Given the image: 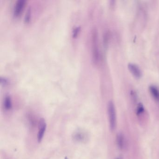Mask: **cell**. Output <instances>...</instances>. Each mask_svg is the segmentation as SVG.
I'll use <instances>...</instances> for the list:
<instances>
[{
    "instance_id": "cell-6",
    "label": "cell",
    "mask_w": 159,
    "mask_h": 159,
    "mask_svg": "<svg viewBox=\"0 0 159 159\" xmlns=\"http://www.w3.org/2000/svg\"><path fill=\"white\" fill-rule=\"evenodd\" d=\"M25 0H17L16 2L14 8L13 12L15 16H17L20 15L25 7Z\"/></svg>"
},
{
    "instance_id": "cell-12",
    "label": "cell",
    "mask_w": 159,
    "mask_h": 159,
    "mask_svg": "<svg viewBox=\"0 0 159 159\" xmlns=\"http://www.w3.org/2000/svg\"><path fill=\"white\" fill-rule=\"evenodd\" d=\"M80 29V26H77L74 29L72 32V37L73 38H76L77 37Z\"/></svg>"
},
{
    "instance_id": "cell-1",
    "label": "cell",
    "mask_w": 159,
    "mask_h": 159,
    "mask_svg": "<svg viewBox=\"0 0 159 159\" xmlns=\"http://www.w3.org/2000/svg\"><path fill=\"white\" fill-rule=\"evenodd\" d=\"M92 55L94 63H98L100 58V53L98 43V35L96 29H93L92 33Z\"/></svg>"
},
{
    "instance_id": "cell-11",
    "label": "cell",
    "mask_w": 159,
    "mask_h": 159,
    "mask_svg": "<svg viewBox=\"0 0 159 159\" xmlns=\"http://www.w3.org/2000/svg\"><path fill=\"white\" fill-rule=\"evenodd\" d=\"M30 16H31V8L30 7L28 8L26 12L25 16V22L28 23L30 21Z\"/></svg>"
},
{
    "instance_id": "cell-5",
    "label": "cell",
    "mask_w": 159,
    "mask_h": 159,
    "mask_svg": "<svg viewBox=\"0 0 159 159\" xmlns=\"http://www.w3.org/2000/svg\"><path fill=\"white\" fill-rule=\"evenodd\" d=\"M128 68L131 74L137 79H139L142 76L141 70L137 65L134 64H130L128 65Z\"/></svg>"
},
{
    "instance_id": "cell-9",
    "label": "cell",
    "mask_w": 159,
    "mask_h": 159,
    "mask_svg": "<svg viewBox=\"0 0 159 159\" xmlns=\"http://www.w3.org/2000/svg\"><path fill=\"white\" fill-rule=\"evenodd\" d=\"M4 108L6 110H10L12 108V101L10 96H5L4 99Z\"/></svg>"
},
{
    "instance_id": "cell-7",
    "label": "cell",
    "mask_w": 159,
    "mask_h": 159,
    "mask_svg": "<svg viewBox=\"0 0 159 159\" xmlns=\"http://www.w3.org/2000/svg\"><path fill=\"white\" fill-rule=\"evenodd\" d=\"M116 143L120 149L123 150L125 147V138L123 133H119L116 136Z\"/></svg>"
},
{
    "instance_id": "cell-10",
    "label": "cell",
    "mask_w": 159,
    "mask_h": 159,
    "mask_svg": "<svg viewBox=\"0 0 159 159\" xmlns=\"http://www.w3.org/2000/svg\"><path fill=\"white\" fill-rule=\"evenodd\" d=\"M144 111H145V108H144L143 104H141V103H139L137 107L136 111L137 115L139 116V115L142 114L144 112Z\"/></svg>"
},
{
    "instance_id": "cell-3",
    "label": "cell",
    "mask_w": 159,
    "mask_h": 159,
    "mask_svg": "<svg viewBox=\"0 0 159 159\" xmlns=\"http://www.w3.org/2000/svg\"><path fill=\"white\" fill-rule=\"evenodd\" d=\"M72 139L77 143H83L87 142L89 139L88 133L83 129L75 130L72 135Z\"/></svg>"
},
{
    "instance_id": "cell-4",
    "label": "cell",
    "mask_w": 159,
    "mask_h": 159,
    "mask_svg": "<svg viewBox=\"0 0 159 159\" xmlns=\"http://www.w3.org/2000/svg\"><path fill=\"white\" fill-rule=\"evenodd\" d=\"M46 127L47 125L45 120L43 118H42L40 120L39 123V130L38 134V140L39 142H41L42 140L46 131Z\"/></svg>"
},
{
    "instance_id": "cell-8",
    "label": "cell",
    "mask_w": 159,
    "mask_h": 159,
    "mask_svg": "<svg viewBox=\"0 0 159 159\" xmlns=\"http://www.w3.org/2000/svg\"><path fill=\"white\" fill-rule=\"evenodd\" d=\"M149 91L152 96L155 100L159 101V91L157 87L154 86H150Z\"/></svg>"
},
{
    "instance_id": "cell-14",
    "label": "cell",
    "mask_w": 159,
    "mask_h": 159,
    "mask_svg": "<svg viewBox=\"0 0 159 159\" xmlns=\"http://www.w3.org/2000/svg\"><path fill=\"white\" fill-rule=\"evenodd\" d=\"M115 159H122V157L121 156H119V157H117Z\"/></svg>"
},
{
    "instance_id": "cell-13",
    "label": "cell",
    "mask_w": 159,
    "mask_h": 159,
    "mask_svg": "<svg viewBox=\"0 0 159 159\" xmlns=\"http://www.w3.org/2000/svg\"><path fill=\"white\" fill-rule=\"evenodd\" d=\"M1 83L3 84H4V85L6 84L7 83V82H8V81H7V80L4 78H1Z\"/></svg>"
},
{
    "instance_id": "cell-2",
    "label": "cell",
    "mask_w": 159,
    "mask_h": 159,
    "mask_svg": "<svg viewBox=\"0 0 159 159\" xmlns=\"http://www.w3.org/2000/svg\"><path fill=\"white\" fill-rule=\"evenodd\" d=\"M107 112L108 115L109 122L111 130H115L117 124L116 111L114 103L112 101H110L108 103Z\"/></svg>"
}]
</instances>
